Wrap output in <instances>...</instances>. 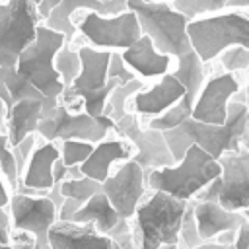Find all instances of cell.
Wrapping results in <instances>:
<instances>
[{"label": "cell", "instance_id": "cell-23", "mask_svg": "<svg viewBox=\"0 0 249 249\" xmlns=\"http://www.w3.org/2000/svg\"><path fill=\"white\" fill-rule=\"evenodd\" d=\"M80 10H89V12H97L99 16H105V2H97V0H62L43 21V25H47L53 31H58L64 35V39L68 43H72L74 35H76V25H74V16Z\"/></svg>", "mask_w": 249, "mask_h": 249}, {"label": "cell", "instance_id": "cell-11", "mask_svg": "<svg viewBox=\"0 0 249 249\" xmlns=\"http://www.w3.org/2000/svg\"><path fill=\"white\" fill-rule=\"evenodd\" d=\"M107 132H115V121L107 115L89 117L84 111L72 113L68 107L58 103V107L39 121L37 136L45 138V142H62V140H86L97 144L105 140Z\"/></svg>", "mask_w": 249, "mask_h": 249}, {"label": "cell", "instance_id": "cell-48", "mask_svg": "<svg viewBox=\"0 0 249 249\" xmlns=\"http://www.w3.org/2000/svg\"><path fill=\"white\" fill-rule=\"evenodd\" d=\"M249 72V70H247ZM243 103H245V109H247V132H249V74H247V88H245V93L239 97Z\"/></svg>", "mask_w": 249, "mask_h": 249}, {"label": "cell", "instance_id": "cell-38", "mask_svg": "<svg viewBox=\"0 0 249 249\" xmlns=\"http://www.w3.org/2000/svg\"><path fill=\"white\" fill-rule=\"evenodd\" d=\"M12 218L8 206H0V245H10L12 243Z\"/></svg>", "mask_w": 249, "mask_h": 249}, {"label": "cell", "instance_id": "cell-1", "mask_svg": "<svg viewBox=\"0 0 249 249\" xmlns=\"http://www.w3.org/2000/svg\"><path fill=\"white\" fill-rule=\"evenodd\" d=\"M247 132V109L241 99L228 103V119L224 124H206L195 119H187L173 130L163 132L167 148L175 163L185 156L189 146H198L202 152L220 160L226 152L239 150L241 136Z\"/></svg>", "mask_w": 249, "mask_h": 249}, {"label": "cell", "instance_id": "cell-28", "mask_svg": "<svg viewBox=\"0 0 249 249\" xmlns=\"http://www.w3.org/2000/svg\"><path fill=\"white\" fill-rule=\"evenodd\" d=\"M226 2L228 0H173L171 8L185 16L189 21H193L222 12L226 8Z\"/></svg>", "mask_w": 249, "mask_h": 249}, {"label": "cell", "instance_id": "cell-6", "mask_svg": "<svg viewBox=\"0 0 249 249\" xmlns=\"http://www.w3.org/2000/svg\"><path fill=\"white\" fill-rule=\"evenodd\" d=\"M187 35L191 49L204 64H208L228 47L239 45L249 49V16L241 12H218L198 18L189 21Z\"/></svg>", "mask_w": 249, "mask_h": 249}, {"label": "cell", "instance_id": "cell-29", "mask_svg": "<svg viewBox=\"0 0 249 249\" xmlns=\"http://www.w3.org/2000/svg\"><path fill=\"white\" fill-rule=\"evenodd\" d=\"M6 86H8V91H10V97H12L14 103L23 101V99H37V101L45 103V99H47V97L41 95V91L27 78L18 74L16 66L14 68H6Z\"/></svg>", "mask_w": 249, "mask_h": 249}, {"label": "cell", "instance_id": "cell-9", "mask_svg": "<svg viewBox=\"0 0 249 249\" xmlns=\"http://www.w3.org/2000/svg\"><path fill=\"white\" fill-rule=\"evenodd\" d=\"M43 19L29 0H6L0 4V66L14 68L19 54L35 39Z\"/></svg>", "mask_w": 249, "mask_h": 249}, {"label": "cell", "instance_id": "cell-43", "mask_svg": "<svg viewBox=\"0 0 249 249\" xmlns=\"http://www.w3.org/2000/svg\"><path fill=\"white\" fill-rule=\"evenodd\" d=\"M45 196L54 204L56 210H58V208L62 206V202H64V196H62V193H60V185H58V183H54V185L45 193Z\"/></svg>", "mask_w": 249, "mask_h": 249}, {"label": "cell", "instance_id": "cell-12", "mask_svg": "<svg viewBox=\"0 0 249 249\" xmlns=\"http://www.w3.org/2000/svg\"><path fill=\"white\" fill-rule=\"evenodd\" d=\"M8 210L16 231L29 233L37 249H51L49 231L58 222V210L47 196H29L14 191L10 193Z\"/></svg>", "mask_w": 249, "mask_h": 249}, {"label": "cell", "instance_id": "cell-37", "mask_svg": "<svg viewBox=\"0 0 249 249\" xmlns=\"http://www.w3.org/2000/svg\"><path fill=\"white\" fill-rule=\"evenodd\" d=\"M80 177H84L80 171V165H66V163H62L60 158L53 163V181L54 183L60 185L68 179H80Z\"/></svg>", "mask_w": 249, "mask_h": 249}, {"label": "cell", "instance_id": "cell-21", "mask_svg": "<svg viewBox=\"0 0 249 249\" xmlns=\"http://www.w3.org/2000/svg\"><path fill=\"white\" fill-rule=\"evenodd\" d=\"M60 158V150L56 142H43L35 146L21 177L18 183V189H31L37 193H47L54 181H53V163Z\"/></svg>", "mask_w": 249, "mask_h": 249}, {"label": "cell", "instance_id": "cell-20", "mask_svg": "<svg viewBox=\"0 0 249 249\" xmlns=\"http://www.w3.org/2000/svg\"><path fill=\"white\" fill-rule=\"evenodd\" d=\"M193 210L198 233L204 241H212L224 231H237L239 226L247 222L243 212L226 210L218 202L210 200H193Z\"/></svg>", "mask_w": 249, "mask_h": 249}, {"label": "cell", "instance_id": "cell-19", "mask_svg": "<svg viewBox=\"0 0 249 249\" xmlns=\"http://www.w3.org/2000/svg\"><path fill=\"white\" fill-rule=\"evenodd\" d=\"M121 56L124 64L130 68V72L138 74L144 80L161 78L171 72V56L161 54L146 35H142L128 49L121 51Z\"/></svg>", "mask_w": 249, "mask_h": 249}, {"label": "cell", "instance_id": "cell-49", "mask_svg": "<svg viewBox=\"0 0 249 249\" xmlns=\"http://www.w3.org/2000/svg\"><path fill=\"white\" fill-rule=\"evenodd\" d=\"M226 8H233V10L249 8V0H228V2H226Z\"/></svg>", "mask_w": 249, "mask_h": 249}, {"label": "cell", "instance_id": "cell-56", "mask_svg": "<svg viewBox=\"0 0 249 249\" xmlns=\"http://www.w3.org/2000/svg\"><path fill=\"white\" fill-rule=\"evenodd\" d=\"M146 2H156V0H146Z\"/></svg>", "mask_w": 249, "mask_h": 249}, {"label": "cell", "instance_id": "cell-41", "mask_svg": "<svg viewBox=\"0 0 249 249\" xmlns=\"http://www.w3.org/2000/svg\"><path fill=\"white\" fill-rule=\"evenodd\" d=\"M6 68L8 66H0V101L6 105V109L10 111L14 101L10 97V91H8V86H6Z\"/></svg>", "mask_w": 249, "mask_h": 249}, {"label": "cell", "instance_id": "cell-15", "mask_svg": "<svg viewBox=\"0 0 249 249\" xmlns=\"http://www.w3.org/2000/svg\"><path fill=\"white\" fill-rule=\"evenodd\" d=\"M241 86L233 74L222 72L210 76L200 88L191 119L206 124H224L228 119V103L239 93Z\"/></svg>", "mask_w": 249, "mask_h": 249}, {"label": "cell", "instance_id": "cell-17", "mask_svg": "<svg viewBox=\"0 0 249 249\" xmlns=\"http://www.w3.org/2000/svg\"><path fill=\"white\" fill-rule=\"evenodd\" d=\"M134 156V146L126 138H111L101 140L93 146L88 160L80 165V171L84 177H89L97 183H103L109 179L111 169L117 161H128Z\"/></svg>", "mask_w": 249, "mask_h": 249}, {"label": "cell", "instance_id": "cell-2", "mask_svg": "<svg viewBox=\"0 0 249 249\" xmlns=\"http://www.w3.org/2000/svg\"><path fill=\"white\" fill-rule=\"evenodd\" d=\"M187 204L189 202L173 198L161 191H150L130 218L134 247L158 249L163 245H177Z\"/></svg>", "mask_w": 249, "mask_h": 249}, {"label": "cell", "instance_id": "cell-25", "mask_svg": "<svg viewBox=\"0 0 249 249\" xmlns=\"http://www.w3.org/2000/svg\"><path fill=\"white\" fill-rule=\"evenodd\" d=\"M142 88H144V82H142L140 78H134V80H130V82H126V84H119V86L111 91L103 115H107V117L113 119L115 123H117L119 119H123V117L128 113V111H126L128 99H130L136 91H140Z\"/></svg>", "mask_w": 249, "mask_h": 249}, {"label": "cell", "instance_id": "cell-51", "mask_svg": "<svg viewBox=\"0 0 249 249\" xmlns=\"http://www.w3.org/2000/svg\"><path fill=\"white\" fill-rule=\"evenodd\" d=\"M158 249H179L177 245H163V247H158Z\"/></svg>", "mask_w": 249, "mask_h": 249}, {"label": "cell", "instance_id": "cell-16", "mask_svg": "<svg viewBox=\"0 0 249 249\" xmlns=\"http://www.w3.org/2000/svg\"><path fill=\"white\" fill-rule=\"evenodd\" d=\"M185 97V88L183 84L169 72L152 86H144L140 91H136L126 105V111L136 115V117H146L148 121L161 115L169 107H173L177 101Z\"/></svg>", "mask_w": 249, "mask_h": 249}, {"label": "cell", "instance_id": "cell-35", "mask_svg": "<svg viewBox=\"0 0 249 249\" xmlns=\"http://www.w3.org/2000/svg\"><path fill=\"white\" fill-rule=\"evenodd\" d=\"M35 146H37V134H31V136L23 138L19 144L12 146V154H14V163H16V169H18V177H21V173H23V169H25V165H27L33 150H35Z\"/></svg>", "mask_w": 249, "mask_h": 249}, {"label": "cell", "instance_id": "cell-31", "mask_svg": "<svg viewBox=\"0 0 249 249\" xmlns=\"http://www.w3.org/2000/svg\"><path fill=\"white\" fill-rule=\"evenodd\" d=\"M204 239L198 233L196 228V220H195V210H193V200H189L181 228H179V239H177V247L179 249H196L198 245H202Z\"/></svg>", "mask_w": 249, "mask_h": 249}, {"label": "cell", "instance_id": "cell-40", "mask_svg": "<svg viewBox=\"0 0 249 249\" xmlns=\"http://www.w3.org/2000/svg\"><path fill=\"white\" fill-rule=\"evenodd\" d=\"M233 247L235 249H249V222H243L239 226V230L235 231Z\"/></svg>", "mask_w": 249, "mask_h": 249}, {"label": "cell", "instance_id": "cell-36", "mask_svg": "<svg viewBox=\"0 0 249 249\" xmlns=\"http://www.w3.org/2000/svg\"><path fill=\"white\" fill-rule=\"evenodd\" d=\"M107 78L117 80L119 84H126V82H130V80H134V78H136V76L130 72V68L124 64V60H123V56H121V53H119V51L111 53Z\"/></svg>", "mask_w": 249, "mask_h": 249}, {"label": "cell", "instance_id": "cell-26", "mask_svg": "<svg viewBox=\"0 0 249 249\" xmlns=\"http://www.w3.org/2000/svg\"><path fill=\"white\" fill-rule=\"evenodd\" d=\"M193 105H195L193 101H189V99L183 97L181 101H177L173 107H169V109L163 111L161 115L150 119L144 126L154 128V130H160V132L173 130V128H177L179 124H183L187 119H191V115H193Z\"/></svg>", "mask_w": 249, "mask_h": 249}, {"label": "cell", "instance_id": "cell-5", "mask_svg": "<svg viewBox=\"0 0 249 249\" xmlns=\"http://www.w3.org/2000/svg\"><path fill=\"white\" fill-rule=\"evenodd\" d=\"M82 68L78 78L72 82L70 88L64 89L60 103L66 105L72 99H82V111L89 117H103L107 99L111 91L119 86L117 80L107 78L111 51H101L91 45H82L78 49Z\"/></svg>", "mask_w": 249, "mask_h": 249}, {"label": "cell", "instance_id": "cell-53", "mask_svg": "<svg viewBox=\"0 0 249 249\" xmlns=\"http://www.w3.org/2000/svg\"><path fill=\"white\" fill-rule=\"evenodd\" d=\"M243 216H245V220H247V222H249V208H247V210H245V212H243Z\"/></svg>", "mask_w": 249, "mask_h": 249}, {"label": "cell", "instance_id": "cell-4", "mask_svg": "<svg viewBox=\"0 0 249 249\" xmlns=\"http://www.w3.org/2000/svg\"><path fill=\"white\" fill-rule=\"evenodd\" d=\"M126 10L136 16L140 33L146 35L161 54L179 58L191 51L187 35L189 19L173 10L165 0H128Z\"/></svg>", "mask_w": 249, "mask_h": 249}, {"label": "cell", "instance_id": "cell-55", "mask_svg": "<svg viewBox=\"0 0 249 249\" xmlns=\"http://www.w3.org/2000/svg\"><path fill=\"white\" fill-rule=\"evenodd\" d=\"M97 2H107V0H97Z\"/></svg>", "mask_w": 249, "mask_h": 249}, {"label": "cell", "instance_id": "cell-39", "mask_svg": "<svg viewBox=\"0 0 249 249\" xmlns=\"http://www.w3.org/2000/svg\"><path fill=\"white\" fill-rule=\"evenodd\" d=\"M80 206H82L80 202H76V200H72V198H64L62 206L58 208V222H64V224L72 222V218H74V214L78 212Z\"/></svg>", "mask_w": 249, "mask_h": 249}, {"label": "cell", "instance_id": "cell-34", "mask_svg": "<svg viewBox=\"0 0 249 249\" xmlns=\"http://www.w3.org/2000/svg\"><path fill=\"white\" fill-rule=\"evenodd\" d=\"M0 175L4 177L8 189H14V191L18 189L19 177H18V169H16V163H14L12 146H10L6 134H0Z\"/></svg>", "mask_w": 249, "mask_h": 249}, {"label": "cell", "instance_id": "cell-50", "mask_svg": "<svg viewBox=\"0 0 249 249\" xmlns=\"http://www.w3.org/2000/svg\"><path fill=\"white\" fill-rule=\"evenodd\" d=\"M239 148H243L245 152H249V132H245L241 136V142H239Z\"/></svg>", "mask_w": 249, "mask_h": 249}, {"label": "cell", "instance_id": "cell-30", "mask_svg": "<svg viewBox=\"0 0 249 249\" xmlns=\"http://www.w3.org/2000/svg\"><path fill=\"white\" fill-rule=\"evenodd\" d=\"M101 191V183L89 179V177H80V179H68L60 183V193L64 198H72L80 204L88 202L95 193Z\"/></svg>", "mask_w": 249, "mask_h": 249}, {"label": "cell", "instance_id": "cell-10", "mask_svg": "<svg viewBox=\"0 0 249 249\" xmlns=\"http://www.w3.org/2000/svg\"><path fill=\"white\" fill-rule=\"evenodd\" d=\"M74 25L91 47L101 51H124L142 37L138 19L130 10L119 16H99L84 10Z\"/></svg>", "mask_w": 249, "mask_h": 249}, {"label": "cell", "instance_id": "cell-27", "mask_svg": "<svg viewBox=\"0 0 249 249\" xmlns=\"http://www.w3.org/2000/svg\"><path fill=\"white\" fill-rule=\"evenodd\" d=\"M80 68H82V60H80V54L78 51H74L70 47V43H66L54 56V70L60 78V82L64 84V89L72 86V82L78 78L80 74Z\"/></svg>", "mask_w": 249, "mask_h": 249}, {"label": "cell", "instance_id": "cell-18", "mask_svg": "<svg viewBox=\"0 0 249 249\" xmlns=\"http://www.w3.org/2000/svg\"><path fill=\"white\" fill-rule=\"evenodd\" d=\"M51 249H121L111 237L101 235L91 226L56 222L49 231Z\"/></svg>", "mask_w": 249, "mask_h": 249}, {"label": "cell", "instance_id": "cell-33", "mask_svg": "<svg viewBox=\"0 0 249 249\" xmlns=\"http://www.w3.org/2000/svg\"><path fill=\"white\" fill-rule=\"evenodd\" d=\"M220 64L228 74L235 72H247L249 70V49L247 47H228L220 53Z\"/></svg>", "mask_w": 249, "mask_h": 249}, {"label": "cell", "instance_id": "cell-45", "mask_svg": "<svg viewBox=\"0 0 249 249\" xmlns=\"http://www.w3.org/2000/svg\"><path fill=\"white\" fill-rule=\"evenodd\" d=\"M8 202H10V189L4 181V177L0 175V206H8Z\"/></svg>", "mask_w": 249, "mask_h": 249}, {"label": "cell", "instance_id": "cell-54", "mask_svg": "<svg viewBox=\"0 0 249 249\" xmlns=\"http://www.w3.org/2000/svg\"><path fill=\"white\" fill-rule=\"evenodd\" d=\"M0 249H12V245H0Z\"/></svg>", "mask_w": 249, "mask_h": 249}, {"label": "cell", "instance_id": "cell-7", "mask_svg": "<svg viewBox=\"0 0 249 249\" xmlns=\"http://www.w3.org/2000/svg\"><path fill=\"white\" fill-rule=\"evenodd\" d=\"M66 43L68 41L62 33L53 31L41 23L37 27L33 43L23 49L16 62L18 74L27 78L41 91L43 97L53 101H60L64 93V84L54 70V56Z\"/></svg>", "mask_w": 249, "mask_h": 249}, {"label": "cell", "instance_id": "cell-42", "mask_svg": "<svg viewBox=\"0 0 249 249\" xmlns=\"http://www.w3.org/2000/svg\"><path fill=\"white\" fill-rule=\"evenodd\" d=\"M128 0H107L105 2V16H119L126 12Z\"/></svg>", "mask_w": 249, "mask_h": 249}, {"label": "cell", "instance_id": "cell-46", "mask_svg": "<svg viewBox=\"0 0 249 249\" xmlns=\"http://www.w3.org/2000/svg\"><path fill=\"white\" fill-rule=\"evenodd\" d=\"M196 249H235V247H233V243L231 245H224V243H216V241H204Z\"/></svg>", "mask_w": 249, "mask_h": 249}, {"label": "cell", "instance_id": "cell-52", "mask_svg": "<svg viewBox=\"0 0 249 249\" xmlns=\"http://www.w3.org/2000/svg\"><path fill=\"white\" fill-rule=\"evenodd\" d=\"M29 2H31L33 6H39V4H41V0H29Z\"/></svg>", "mask_w": 249, "mask_h": 249}, {"label": "cell", "instance_id": "cell-44", "mask_svg": "<svg viewBox=\"0 0 249 249\" xmlns=\"http://www.w3.org/2000/svg\"><path fill=\"white\" fill-rule=\"evenodd\" d=\"M60 2H62V0H41V4L37 6V14H39V18L45 21V18H47V16L60 4Z\"/></svg>", "mask_w": 249, "mask_h": 249}, {"label": "cell", "instance_id": "cell-24", "mask_svg": "<svg viewBox=\"0 0 249 249\" xmlns=\"http://www.w3.org/2000/svg\"><path fill=\"white\" fill-rule=\"evenodd\" d=\"M171 74L183 84V88H185V99H189L193 103H195L200 88L208 80V76H206V64L196 56V53L193 49L189 53H185L183 56L177 58V66L171 70Z\"/></svg>", "mask_w": 249, "mask_h": 249}, {"label": "cell", "instance_id": "cell-14", "mask_svg": "<svg viewBox=\"0 0 249 249\" xmlns=\"http://www.w3.org/2000/svg\"><path fill=\"white\" fill-rule=\"evenodd\" d=\"M146 191L144 169L132 160L121 163V167H117V171H113L109 179L101 183V193L124 220L132 218L136 206L146 196Z\"/></svg>", "mask_w": 249, "mask_h": 249}, {"label": "cell", "instance_id": "cell-57", "mask_svg": "<svg viewBox=\"0 0 249 249\" xmlns=\"http://www.w3.org/2000/svg\"><path fill=\"white\" fill-rule=\"evenodd\" d=\"M0 4H2V2H0Z\"/></svg>", "mask_w": 249, "mask_h": 249}, {"label": "cell", "instance_id": "cell-8", "mask_svg": "<svg viewBox=\"0 0 249 249\" xmlns=\"http://www.w3.org/2000/svg\"><path fill=\"white\" fill-rule=\"evenodd\" d=\"M220 175L208 183L193 200L218 202L226 210L245 212L249 208V152L243 148L226 152L220 160Z\"/></svg>", "mask_w": 249, "mask_h": 249}, {"label": "cell", "instance_id": "cell-32", "mask_svg": "<svg viewBox=\"0 0 249 249\" xmlns=\"http://www.w3.org/2000/svg\"><path fill=\"white\" fill-rule=\"evenodd\" d=\"M95 144L86 142V140H62L58 150H60V160L66 165H82L88 156L91 154Z\"/></svg>", "mask_w": 249, "mask_h": 249}, {"label": "cell", "instance_id": "cell-3", "mask_svg": "<svg viewBox=\"0 0 249 249\" xmlns=\"http://www.w3.org/2000/svg\"><path fill=\"white\" fill-rule=\"evenodd\" d=\"M220 163L206 152H202L198 146H189L185 156L169 167L150 169L144 171L146 189L150 191H161L173 198L179 200H193L208 183L218 179L220 175Z\"/></svg>", "mask_w": 249, "mask_h": 249}, {"label": "cell", "instance_id": "cell-22", "mask_svg": "<svg viewBox=\"0 0 249 249\" xmlns=\"http://www.w3.org/2000/svg\"><path fill=\"white\" fill-rule=\"evenodd\" d=\"M43 119V101L23 99L12 105L6 121V136L10 146L19 144L23 138L37 134L39 121Z\"/></svg>", "mask_w": 249, "mask_h": 249}, {"label": "cell", "instance_id": "cell-47", "mask_svg": "<svg viewBox=\"0 0 249 249\" xmlns=\"http://www.w3.org/2000/svg\"><path fill=\"white\" fill-rule=\"evenodd\" d=\"M6 121H8V109L0 101V134H6Z\"/></svg>", "mask_w": 249, "mask_h": 249}, {"label": "cell", "instance_id": "cell-13", "mask_svg": "<svg viewBox=\"0 0 249 249\" xmlns=\"http://www.w3.org/2000/svg\"><path fill=\"white\" fill-rule=\"evenodd\" d=\"M115 132H119L134 146L132 161H136L144 171L175 165V160L167 148L163 132L144 126L140 123V117L126 113L123 119L115 123Z\"/></svg>", "mask_w": 249, "mask_h": 249}]
</instances>
